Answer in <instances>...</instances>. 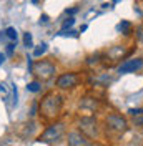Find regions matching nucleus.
<instances>
[{"mask_svg":"<svg viewBox=\"0 0 143 146\" xmlns=\"http://www.w3.org/2000/svg\"><path fill=\"white\" fill-rule=\"evenodd\" d=\"M63 103H65V98H63L62 93L48 91L42 98V101L38 103V113H40V116L43 119L52 121V119L60 116V113L63 110Z\"/></svg>","mask_w":143,"mask_h":146,"instance_id":"f257e3e1","label":"nucleus"},{"mask_svg":"<svg viewBox=\"0 0 143 146\" xmlns=\"http://www.w3.org/2000/svg\"><path fill=\"white\" fill-rule=\"evenodd\" d=\"M30 73L35 75L38 82H48L57 75V66L52 60H38L32 65Z\"/></svg>","mask_w":143,"mask_h":146,"instance_id":"f03ea898","label":"nucleus"},{"mask_svg":"<svg viewBox=\"0 0 143 146\" xmlns=\"http://www.w3.org/2000/svg\"><path fill=\"white\" fill-rule=\"evenodd\" d=\"M67 133V128H65V123L62 121H57V123H52L50 126L45 128V131L38 136V143H47V145H52V143H58Z\"/></svg>","mask_w":143,"mask_h":146,"instance_id":"7ed1b4c3","label":"nucleus"},{"mask_svg":"<svg viewBox=\"0 0 143 146\" xmlns=\"http://www.w3.org/2000/svg\"><path fill=\"white\" fill-rule=\"evenodd\" d=\"M105 125H107V129L116 135H123L128 131V119L122 116L120 113H108L105 116Z\"/></svg>","mask_w":143,"mask_h":146,"instance_id":"20e7f679","label":"nucleus"},{"mask_svg":"<svg viewBox=\"0 0 143 146\" xmlns=\"http://www.w3.org/2000/svg\"><path fill=\"white\" fill-rule=\"evenodd\" d=\"M78 129L90 139H97L100 136L98 121H97L95 116H82L78 119Z\"/></svg>","mask_w":143,"mask_h":146,"instance_id":"39448f33","label":"nucleus"},{"mask_svg":"<svg viewBox=\"0 0 143 146\" xmlns=\"http://www.w3.org/2000/svg\"><path fill=\"white\" fill-rule=\"evenodd\" d=\"M80 83V76L77 72H67V73H62L57 76L55 80V85L58 90H72L75 88L77 85Z\"/></svg>","mask_w":143,"mask_h":146,"instance_id":"423d86ee","label":"nucleus"},{"mask_svg":"<svg viewBox=\"0 0 143 146\" xmlns=\"http://www.w3.org/2000/svg\"><path fill=\"white\" fill-rule=\"evenodd\" d=\"M67 143L68 146H90V138L85 136L80 129H73L67 135Z\"/></svg>","mask_w":143,"mask_h":146,"instance_id":"0eeeda50","label":"nucleus"},{"mask_svg":"<svg viewBox=\"0 0 143 146\" xmlns=\"http://www.w3.org/2000/svg\"><path fill=\"white\" fill-rule=\"evenodd\" d=\"M143 68V58H132V60H126L125 63H122L118 66V73L125 75V73H135L138 70Z\"/></svg>","mask_w":143,"mask_h":146,"instance_id":"6e6552de","label":"nucleus"},{"mask_svg":"<svg viewBox=\"0 0 143 146\" xmlns=\"http://www.w3.org/2000/svg\"><path fill=\"white\" fill-rule=\"evenodd\" d=\"M130 27H132V25H130V22L123 20L122 23H118V25H116V30H118V32H122L123 35H130Z\"/></svg>","mask_w":143,"mask_h":146,"instance_id":"1a4fd4ad","label":"nucleus"},{"mask_svg":"<svg viewBox=\"0 0 143 146\" xmlns=\"http://www.w3.org/2000/svg\"><path fill=\"white\" fill-rule=\"evenodd\" d=\"M3 35L7 36L9 40H12V42H17V30H15L13 27L5 28V30H3Z\"/></svg>","mask_w":143,"mask_h":146,"instance_id":"9d476101","label":"nucleus"},{"mask_svg":"<svg viewBox=\"0 0 143 146\" xmlns=\"http://www.w3.org/2000/svg\"><path fill=\"white\" fill-rule=\"evenodd\" d=\"M23 43H25L27 48H32V46H33V36H32L30 32H25V33H23Z\"/></svg>","mask_w":143,"mask_h":146,"instance_id":"9b49d317","label":"nucleus"},{"mask_svg":"<svg viewBox=\"0 0 143 146\" xmlns=\"http://www.w3.org/2000/svg\"><path fill=\"white\" fill-rule=\"evenodd\" d=\"M47 50H48L47 43H42V45L38 46V48H35V50H33V56H42V55L47 52Z\"/></svg>","mask_w":143,"mask_h":146,"instance_id":"f8f14e48","label":"nucleus"},{"mask_svg":"<svg viewBox=\"0 0 143 146\" xmlns=\"http://www.w3.org/2000/svg\"><path fill=\"white\" fill-rule=\"evenodd\" d=\"M135 36H136V40H138L140 43H143V23L135 28Z\"/></svg>","mask_w":143,"mask_h":146,"instance_id":"ddd939ff","label":"nucleus"},{"mask_svg":"<svg viewBox=\"0 0 143 146\" xmlns=\"http://www.w3.org/2000/svg\"><path fill=\"white\" fill-rule=\"evenodd\" d=\"M27 90L32 91V93H37V91L40 90V82H30L27 85Z\"/></svg>","mask_w":143,"mask_h":146,"instance_id":"4468645a","label":"nucleus"},{"mask_svg":"<svg viewBox=\"0 0 143 146\" xmlns=\"http://www.w3.org/2000/svg\"><path fill=\"white\" fill-rule=\"evenodd\" d=\"M73 23H75V18H73V17H68L65 22H63L62 30H68V28H72V27H73Z\"/></svg>","mask_w":143,"mask_h":146,"instance_id":"2eb2a0df","label":"nucleus"},{"mask_svg":"<svg viewBox=\"0 0 143 146\" xmlns=\"http://www.w3.org/2000/svg\"><path fill=\"white\" fill-rule=\"evenodd\" d=\"M133 125L138 128H143V113L138 116H133Z\"/></svg>","mask_w":143,"mask_h":146,"instance_id":"dca6fc26","label":"nucleus"},{"mask_svg":"<svg viewBox=\"0 0 143 146\" xmlns=\"http://www.w3.org/2000/svg\"><path fill=\"white\" fill-rule=\"evenodd\" d=\"M143 113V108H130L128 110V115L130 116H138V115H142Z\"/></svg>","mask_w":143,"mask_h":146,"instance_id":"f3484780","label":"nucleus"},{"mask_svg":"<svg viewBox=\"0 0 143 146\" xmlns=\"http://www.w3.org/2000/svg\"><path fill=\"white\" fill-rule=\"evenodd\" d=\"M57 35H63V36H67V35H70V36H77V32H73V30H68V32H67V30H60V32H58Z\"/></svg>","mask_w":143,"mask_h":146,"instance_id":"a211bd4d","label":"nucleus"},{"mask_svg":"<svg viewBox=\"0 0 143 146\" xmlns=\"http://www.w3.org/2000/svg\"><path fill=\"white\" fill-rule=\"evenodd\" d=\"M13 50H15V43L12 42V43H9V45H7V53H9V55H13Z\"/></svg>","mask_w":143,"mask_h":146,"instance_id":"6ab92c4d","label":"nucleus"},{"mask_svg":"<svg viewBox=\"0 0 143 146\" xmlns=\"http://www.w3.org/2000/svg\"><path fill=\"white\" fill-rule=\"evenodd\" d=\"M77 12H78V9H77V7H75V9H67V10H65V13H67V15H70V17H73Z\"/></svg>","mask_w":143,"mask_h":146,"instance_id":"aec40b11","label":"nucleus"},{"mask_svg":"<svg viewBox=\"0 0 143 146\" xmlns=\"http://www.w3.org/2000/svg\"><path fill=\"white\" fill-rule=\"evenodd\" d=\"M37 110H38V103H33L32 111H30V116H35V115H37Z\"/></svg>","mask_w":143,"mask_h":146,"instance_id":"412c9836","label":"nucleus"},{"mask_svg":"<svg viewBox=\"0 0 143 146\" xmlns=\"http://www.w3.org/2000/svg\"><path fill=\"white\" fill-rule=\"evenodd\" d=\"M40 23H48V15H42V17H40Z\"/></svg>","mask_w":143,"mask_h":146,"instance_id":"4be33fe9","label":"nucleus"},{"mask_svg":"<svg viewBox=\"0 0 143 146\" xmlns=\"http://www.w3.org/2000/svg\"><path fill=\"white\" fill-rule=\"evenodd\" d=\"M13 105H17V86L13 85Z\"/></svg>","mask_w":143,"mask_h":146,"instance_id":"5701e85b","label":"nucleus"},{"mask_svg":"<svg viewBox=\"0 0 143 146\" xmlns=\"http://www.w3.org/2000/svg\"><path fill=\"white\" fill-rule=\"evenodd\" d=\"M3 62H5V53H2V52H0V65L3 63Z\"/></svg>","mask_w":143,"mask_h":146,"instance_id":"b1692460","label":"nucleus"},{"mask_svg":"<svg viewBox=\"0 0 143 146\" xmlns=\"http://www.w3.org/2000/svg\"><path fill=\"white\" fill-rule=\"evenodd\" d=\"M90 146H100V145H95V143H90Z\"/></svg>","mask_w":143,"mask_h":146,"instance_id":"393cba45","label":"nucleus"},{"mask_svg":"<svg viewBox=\"0 0 143 146\" xmlns=\"http://www.w3.org/2000/svg\"><path fill=\"white\" fill-rule=\"evenodd\" d=\"M32 3H38V0H32Z\"/></svg>","mask_w":143,"mask_h":146,"instance_id":"a878e982","label":"nucleus"}]
</instances>
